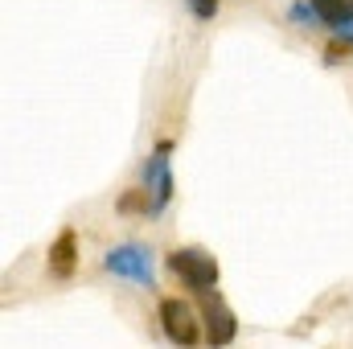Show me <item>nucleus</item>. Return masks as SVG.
Wrapping results in <instances>:
<instances>
[{"label":"nucleus","instance_id":"f257e3e1","mask_svg":"<svg viewBox=\"0 0 353 349\" xmlns=\"http://www.w3.org/2000/svg\"><path fill=\"white\" fill-rule=\"evenodd\" d=\"M103 267L128 283H140V288H152L157 283V267H152V251L140 247V243H123V247H111L103 255Z\"/></svg>","mask_w":353,"mask_h":349},{"label":"nucleus","instance_id":"f03ea898","mask_svg":"<svg viewBox=\"0 0 353 349\" xmlns=\"http://www.w3.org/2000/svg\"><path fill=\"white\" fill-rule=\"evenodd\" d=\"M169 271H173L185 288H193V292H205V288L218 283V263L210 259L205 251H193V247L173 251L169 255Z\"/></svg>","mask_w":353,"mask_h":349},{"label":"nucleus","instance_id":"7ed1b4c3","mask_svg":"<svg viewBox=\"0 0 353 349\" xmlns=\"http://www.w3.org/2000/svg\"><path fill=\"white\" fill-rule=\"evenodd\" d=\"M169 152H173V144H169V140H161V144H157V152L144 161V189H148V197H152V218H157V214L169 206V197H173Z\"/></svg>","mask_w":353,"mask_h":349},{"label":"nucleus","instance_id":"20e7f679","mask_svg":"<svg viewBox=\"0 0 353 349\" xmlns=\"http://www.w3.org/2000/svg\"><path fill=\"white\" fill-rule=\"evenodd\" d=\"M161 325H165V337L181 349H193L201 341L197 317H193V308L181 304V300H165V304H161Z\"/></svg>","mask_w":353,"mask_h":349},{"label":"nucleus","instance_id":"39448f33","mask_svg":"<svg viewBox=\"0 0 353 349\" xmlns=\"http://www.w3.org/2000/svg\"><path fill=\"white\" fill-rule=\"evenodd\" d=\"M234 333H239V321H234V312L214 296V300H205V341L214 349L230 346L234 341Z\"/></svg>","mask_w":353,"mask_h":349},{"label":"nucleus","instance_id":"423d86ee","mask_svg":"<svg viewBox=\"0 0 353 349\" xmlns=\"http://www.w3.org/2000/svg\"><path fill=\"white\" fill-rule=\"evenodd\" d=\"M308 4H312V12L321 17L325 29L353 41V0H308Z\"/></svg>","mask_w":353,"mask_h":349},{"label":"nucleus","instance_id":"0eeeda50","mask_svg":"<svg viewBox=\"0 0 353 349\" xmlns=\"http://www.w3.org/2000/svg\"><path fill=\"white\" fill-rule=\"evenodd\" d=\"M74 259H79V239H74V230H62L58 243L50 247V271L54 275H70Z\"/></svg>","mask_w":353,"mask_h":349},{"label":"nucleus","instance_id":"6e6552de","mask_svg":"<svg viewBox=\"0 0 353 349\" xmlns=\"http://www.w3.org/2000/svg\"><path fill=\"white\" fill-rule=\"evenodd\" d=\"M218 4H222V0H189V12H193L197 21H214V17H218Z\"/></svg>","mask_w":353,"mask_h":349}]
</instances>
